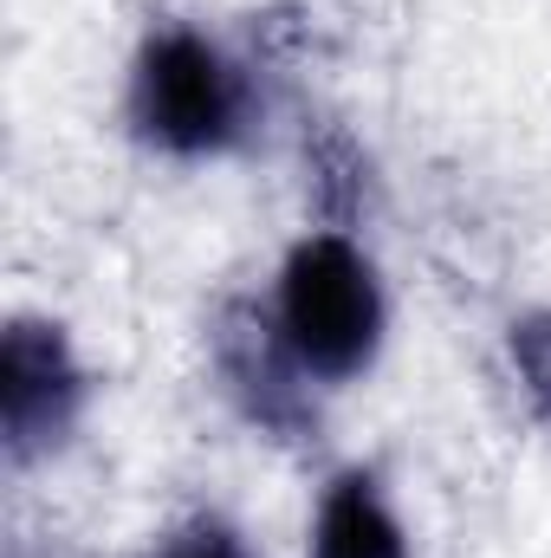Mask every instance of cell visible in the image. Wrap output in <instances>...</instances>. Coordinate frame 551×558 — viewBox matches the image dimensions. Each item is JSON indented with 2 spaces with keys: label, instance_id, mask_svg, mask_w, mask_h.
I'll use <instances>...</instances> for the list:
<instances>
[{
  "label": "cell",
  "instance_id": "obj_8",
  "mask_svg": "<svg viewBox=\"0 0 551 558\" xmlns=\"http://www.w3.org/2000/svg\"><path fill=\"white\" fill-rule=\"evenodd\" d=\"M156 558H247V546H241L221 520H188V526H175V533L156 546Z\"/></svg>",
  "mask_w": 551,
  "mask_h": 558
},
{
  "label": "cell",
  "instance_id": "obj_1",
  "mask_svg": "<svg viewBox=\"0 0 551 558\" xmlns=\"http://www.w3.org/2000/svg\"><path fill=\"white\" fill-rule=\"evenodd\" d=\"M279 325L311 377H357L383 338V292L370 260L338 234L292 247L279 279Z\"/></svg>",
  "mask_w": 551,
  "mask_h": 558
},
{
  "label": "cell",
  "instance_id": "obj_2",
  "mask_svg": "<svg viewBox=\"0 0 551 558\" xmlns=\"http://www.w3.org/2000/svg\"><path fill=\"white\" fill-rule=\"evenodd\" d=\"M131 118L149 143L175 156H208L241 131V78L195 33H156L137 59Z\"/></svg>",
  "mask_w": 551,
  "mask_h": 558
},
{
  "label": "cell",
  "instance_id": "obj_5",
  "mask_svg": "<svg viewBox=\"0 0 551 558\" xmlns=\"http://www.w3.org/2000/svg\"><path fill=\"white\" fill-rule=\"evenodd\" d=\"M311 558H409V539L396 526V513L383 507L377 474H338L325 507H318V533Z\"/></svg>",
  "mask_w": 551,
  "mask_h": 558
},
{
  "label": "cell",
  "instance_id": "obj_4",
  "mask_svg": "<svg viewBox=\"0 0 551 558\" xmlns=\"http://www.w3.org/2000/svg\"><path fill=\"white\" fill-rule=\"evenodd\" d=\"M215 364H221L228 390L241 397V410L260 422V428L298 435L311 422L305 390H298V371L305 364H298L285 325H273L260 305H247V299L221 305V318H215Z\"/></svg>",
  "mask_w": 551,
  "mask_h": 558
},
{
  "label": "cell",
  "instance_id": "obj_6",
  "mask_svg": "<svg viewBox=\"0 0 551 558\" xmlns=\"http://www.w3.org/2000/svg\"><path fill=\"white\" fill-rule=\"evenodd\" d=\"M311 169H318V202H325L338 221L357 215V202H364V156L344 137H331L325 149H311Z\"/></svg>",
  "mask_w": 551,
  "mask_h": 558
},
{
  "label": "cell",
  "instance_id": "obj_3",
  "mask_svg": "<svg viewBox=\"0 0 551 558\" xmlns=\"http://www.w3.org/2000/svg\"><path fill=\"white\" fill-rule=\"evenodd\" d=\"M85 403V377L72 364V344L59 325L39 318H13L0 338V428H7V454L33 461L46 448L65 441V428L78 422Z\"/></svg>",
  "mask_w": 551,
  "mask_h": 558
},
{
  "label": "cell",
  "instance_id": "obj_7",
  "mask_svg": "<svg viewBox=\"0 0 551 558\" xmlns=\"http://www.w3.org/2000/svg\"><path fill=\"white\" fill-rule=\"evenodd\" d=\"M513 364H519V384L532 397V410L551 422V312H532L513 325Z\"/></svg>",
  "mask_w": 551,
  "mask_h": 558
}]
</instances>
